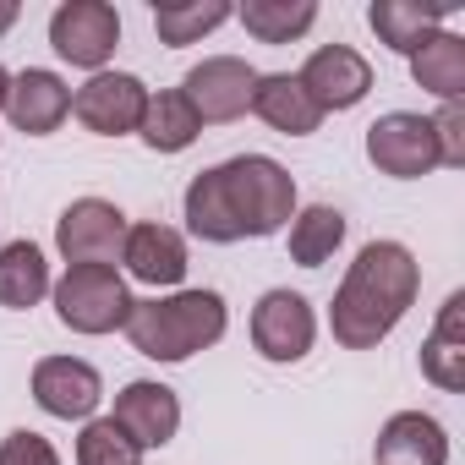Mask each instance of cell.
<instances>
[{
    "label": "cell",
    "mask_w": 465,
    "mask_h": 465,
    "mask_svg": "<svg viewBox=\"0 0 465 465\" xmlns=\"http://www.w3.org/2000/svg\"><path fill=\"white\" fill-rule=\"evenodd\" d=\"M296 219V181L269 153H236L186 186V224L197 242L230 247L247 236H280Z\"/></svg>",
    "instance_id": "1"
},
{
    "label": "cell",
    "mask_w": 465,
    "mask_h": 465,
    "mask_svg": "<svg viewBox=\"0 0 465 465\" xmlns=\"http://www.w3.org/2000/svg\"><path fill=\"white\" fill-rule=\"evenodd\" d=\"M416 291H421V269H416L411 247H400V242H367L356 252L345 285L334 291V307H329L334 340L345 351H372L416 307Z\"/></svg>",
    "instance_id": "2"
},
{
    "label": "cell",
    "mask_w": 465,
    "mask_h": 465,
    "mask_svg": "<svg viewBox=\"0 0 465 465\" xmlns=\"http://www.w3.org/2000/svg\"><path fill=\"white\" fill-rule=\"evenodd\" d=\"M224 323H230V312H224L219 291H175V296L132 302L126 340L148 361H192L197 351L224 340Z\"/></svg>",
    "instance_id": "3"
},
{
    "label": "cell",
    "mask_w": 465,
    "mask_h": 465,
    "mask_svg": "<svg viewBox=\"0 0 465 465\" xmlns=\"http://www.w3.org/2000/svg\"><path fill=\"white\" fill-rule=\"evenodd\" d=\"M55 318L72 334H115L132 318V291L115 269H99V263L66 269V280L55 285Z\"/></svg>",
    "instance_id": "4"
},
{
    "label": "cell",
    "mask_w": 465,
    "mask_h": 465,
    "mask_svg": "<svg viewBox=\"0 0 465 465\" xmlns=\"http://www.w3.org/2000/svg\"><path fill=\"white\" fill-rule=\"evenodd\" d=\"M126 213L104 197H77L61 219H55V247L72 269L83 263H99V269H115L121 247H126Z\"/></svg>",
    "instance_id": "5"
},
{
    "label": "cell",
    "mask_w": 465,
    "mask_h": 465,
    "mask_svg": "<svg viewBox=\"0 0 465 465\" xmlns=\"http://www.w3.org/2000/svg\"><path fill=\"white\" fill-rule=\"evenodd\" d=\"M50 45L61 61H72L83 72H104V61L121 45V17L104 0H66L50 17Z\"/></svg>",
    "instance_id": "6"
},
{
    "label": "cell",
    "mask_w": 465,
    "mask_h": 465,
    "mask_svg": "<svg viewBox=\"0 0 465 465\" xmlns=\"http://www.w3.org/2000/svg\"><path fill=\"white\" fill-rule=\"evenodd\" d=\"M367 159L394 175V181H416L427 170H438V143H432V121L411 115V110H389L367 126Z\"/></svg>",
    "instance_id": "7"
},
{
    "label": "cell",
    "mask_w": 465,
    "mask_h": 465,
    "mask_svg": "<svg viewBox=\"0 0 465 465\" xmlns=\"http://www.w3.org/2000/svg\"><path fill=\"white\" fill-rule=\"evenodd\" d=\"M252 88H258V72L242 55H208L181 83V94H186V104L197 110L203 126L208 121H236V115H247L252 110Z\"/></svg>",
    "instance_id": "8"
},
{
    "label": "cell",
    "mask_w": 465,
    "mask_h": 465,
    "mask_svg": "<svg viewBox=\"0 0 465 465\" xmlns=\"http://www.w3.org/2000/svg\"><path fill=\"white\" fill-rule=\"evenodd\" d=\"M143 110H148V88L143 77L132 72H94L77 94H72V115L99 132V137H126L143 126Z\"/></svg>",
    "instance_id": "9"
},
{
    "label": "cell",
    "mask_w": 465,
    "mask_h": 465,
    "mask_svg": "<svg viewBox=\"0 0 465 465\" xmlns=\"http://www.w3.org/2000/svg\"><path fill=\"white\" fill-rule=\"evenodd\" d=\"M312 340H318V318L302 291H269L252 307V345L263 361H302Z\"/></svg>",
    "instance_id": "10"
},
{
    "label": "cell",
    "mask_w": 465,
    "mask_h": 465,
    "mask_svg": "<svg viewBox=\"0 0 465 465\" xmlns=\"http://www.w3.org/2000/svg\"><path fill=\"white\" fill-rule=\"evenodd\" d=\"M296 83L307 88V99L329 115V110H356L372 94V66L367 55H356L351 45H323L307 55V66L296 72Z\"/></svg>",
    "instance_id": "11"
},
{
    "label": "cell",
    "mask_w": 465,
    "mask_h": 465,
    "mask_svg": "<svg viewBox=\"0 0 465 465\" xmlns=\"http://www.w3.org/2000/svg\"><path fill=\"white\" fill-rule=\"evenodd\" d=\"M34 400L61 421H88L104 400V378L77 356H45L34 367Z\"/></svg>",
    "instance_id": "12"
},
{
    "label": "cell",
    "mask_w": 465,
    "mask_h": 465,
    "mask_svg": "<svg viewBox=\"0 0 465 465\" xmlns=\"http://www.w3.org/2000/svg\"><path fill=\"white\" fill-rule=\"evenodd\" d=\"M137 449H164L181 427V400L170 383H153V378H137L115 394V416H110Z\"/></svg>",
    "instance_id": "13"
},
{
    "label": "cell",
    "mask_w": 465,
    "mask_h": 465,
    "mask_svg": "<svg viewBox=\"0 0 465 465\" xmlns=\"http://www.w3.org/2000/svg\"><path fill=\"white\" fill-rule=\"evenodd\" d=\"M6 115H12L17 132H28V137H50V132L72 115V88H66L55 72L28 66V72H17L12 88H6Z\"/></svg>",
    "instance_id": "14"
},
{
    "label": "cell",
    "mask_w": 465,
    "mask_h": 465,
    "mask_svg": "<svg viewBox=\"0 0 465 465\" xmlns=\"http://www.w3.org/2000/svg\"><path fill=\"white\" fill-rule=\"evenodd\" d=\"M372 460H378V465H449V438H443L438 416H427V411H400V416L383 421Z\"/></svg>",
    "instance_id": "15"
},
{
    "label": "cell",
    "mask_w": 465,
    "mask_h": 465,
    "mask_svg": "<svg viewBox=\"0 0 465 465\" xmlns=\"http://www.w3.org/2000/svg\"><path fill=\"white\" fill-rule=\"evenodd\" d=\"M121 263L143 285H181L186 280V242L170 224H132L126 247H121Z\"/></svg>",
    "instance_id": "16"
},
{
    "label": "cell",
    "mask_w": 465,
    "mask_h": 465,
    "mask_svg": "<svg viewBox=\"0 0 465 465\" xmlns=\"http://www.w3.org/2000/svg\"><path fill=\"white\" fill-rule=\"evenodd\" d=\"M421 372L438 383V389H465V296L454 291L432 323V334L421 340Z\"/></svg>",
    "instance_id": "17"
},
{
    "label": "cell",
    "mask_w": 465,
    "mask_h": 465,
    "mask_svg": "<svg viewBox=\"0 0 465 465\" xmlns=\"http://www.w3.org/2000/svg\"><path fill=\"white\" fill-rule=\"evenodd\" d=\"M411 77H416V88H427L432 99L460 104V94H465V39L449 34V28L427 34V39L416 45V55H411Z\"/></svg>",
    "instance_id": "18"
},
{
    "label": "cell",
    "mask_w": 465,
    "mask_h": 465,
    "mask_svg": "<svg viewBox=\"0 0 465 465\" xmlns=\"http://www.w3.org/2000/svg\"><path fill=\"white\" fill-rule=\"evenodd\" d=\"M252 115H263L274 132H285V137H307V132H318V121H323V110L307 99V88L291 77V72H269V77H258V88H252Z\"/></svg>",
    "instance_id": "19"
},
{
    "label": "cell",
    "mask_w": 465,
    "mask_h": 465,
    "mask_svg": "<svg viewBox=\"0 0 465 465\" xmlns=\"http://www.w3.org/2000/svg\"><path fill=\"white\" fill-rule=\"evenodd\" d=\"M443 17H449L443 6H421V0H372V12H367L378 45H389L394 55H416V45L438 34Z\"/></svg>",
    "instance_id": "20"
},
{
    "label": "cell",
    "mask_w": 465,
    "mask_h": 465,
    "mask_svg": "<svg viewBox=\"0 0 465 465\" xmlns=\"http://www.w3.org/2000/svg\"><path fill=\"white\" fill-rule=\"evenodd\" d=\"M197 132H203V121H197V110L186 104L181 88H170V94H148V110H143L137 137H143L153 153H181V148L197 143Z\"/></svg>",
    "instance_id": "21"
},
{
    "label": "cell",
    "mask_w": 465,
    "mask_h": 465,
    "mask_svg": "<svg viewBox=\"0 0 465 465\" xmlns=\"http://www.w3.org/2000/svg\"><path fill=\"white\" fill-rule=\"evenodd\" d=\"M50 296V263L34 242H12L0 247V307L28 312Z\"/></svg>",
    "instance_id": "22"
},
{
    "label": "cell",
    "mask_w": 465,
    "mask_h": 465,
    "mask_svg": "<svg viewBox=\"0 0 465 465\" xmlns=\"http://www.w3.org/2000/svg\"><path fill=\"white\" fill-rule=\"evenodd\" d=\"M340 242H345V213L329 208V203L302 208L296 224H291V258H296L302 269H323V263L340 252Z\"/></svg>",
    "instance_id": "23"
},
{
    "label": "cell",
    "mask_w": 465,
    "mask_h": 465,
    "mask_svg": "<svg viewBox=\"0 0 465 465\" xmlns=\"http://www.w3.org/2000/svg\"><path fill=\"white\" fill-rule=\"evenodd\" d=\"M236 17L247 23V34L258 45H291L318 23V6L312 0H247Z\"/></svg>",
    "instance_id": "24"
},
{
    "label": "cell",
    "mask_w": 465,
    "mask_h": 465,
    "mask_svg": "<svg viewBox=\"0 0 465 465\" xmlns=\"http://www.w3.org/2000/svg\"><path fill=\"white\" fill-rule=\"evenodd\" d=\"M236 12L224 6V0H192V6H153V28H159V39L170 45V50H181V45H197L203 34H213L219 23H230Z\"/></svg>",
    "instance_id": "25"
},
{
    "label": "cell",
    "mask_w": 465,
    "mask_h": 465,
    "mask_svg": "<svg viewBox=\"0 0 465 465\" xmlns=\"http://www.w3.org/2000/svg\"><path fill=\"white\" fill-rule=\"evenodd\" d=\"M77 465H143V449L104 416V421H88L83 438H77Z\"/></svg>",
    "instance_id": "26"
},
{
    "label": "cell",
    "mask_w": 465,
    "mask_h": 465,
    "mask_svg": "<svg viewBox=\"0 0 465 465\" xmlns=\"http://www.w3.org/2000/svg\"><path fill=\"white\" fill-rule=\"evenodd\" d=\"M427 121H432L438 164L460 170V164H465V110H460V104H443V110H438V115H427Z\"/></svg>",
    "instance_id": "27"
},
{
    "label": "cell",
    "mask_w": 465,
    "mask_h": 465,
    "mask_svg": "<svg viewBox=\"0 0 465 465\" xmlns=\"http://www.w3.org/2000/svg\"><path fill=\"white\" fill-rule=\"evenodd\" d=\"M0 465H61V454H55V443L45 432L17 427V432H6V443H0Z\"/></svg>",
    "instance_id": "28"
},
{
    "label": "cell",
    "mask_w": 465,
    "mask_h": 465,
    "mask_svg": "<svg viewBox=\"0 0 465 465\" xmlns=\"http://www.w3.org/2000/svg\"><path fill=\"white\" fill-rule=\"evenodd\" d=\"M12 23H17V6H12V0H0V34H6Z\"/></svg>",
    "instance_id": "29"
},
{
    "label": "cell",
    "mask_w": 465,
    "mask_h": 465,
    "mask_svg": "<svg viewBox=\"0 0 465 465\" xmlns=\"http://www.w3.org/2000/svg\"><path fill=\"white\" fill-rule=\"evenodd\" d=\"M6 88H12V72L0 66V110H6Z\"/></svg>",
    "instance_id": "30"
}]
</instances>
